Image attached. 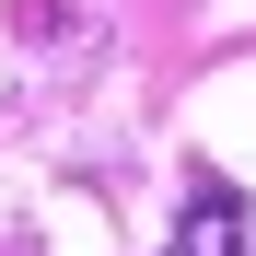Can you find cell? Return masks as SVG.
<instances>
[{
    "instance_id": "cell-2",
    "label": "cell",
    "mask_w": 256,
    "mask_h": 256,
    "mask_svg": "<svg viewBox=\"0 0 256 256\" xmlns=\"http://www.w3.org/2000/svg\"><path fill=\"white\" fill-rule=\"evenodd\" d=\"M12 256H24V244H12Z\"/></svg>"
},
{
    "instance_id": "cell-1",
    "label": "cell",
    "mask_w": 256,
    "mask_h": 256,
    "mask_svg": "<svg viewBox=\"0 0 256 256\" xmlns=\"http://www.w3.org/2000/svg\"><path fill=\"white\" fill-rule=\"evenodd\" d=\"M175 256H256V210H244V186L198 175V186H186V233H175Z\"/></svg>"
}]
</instances>
